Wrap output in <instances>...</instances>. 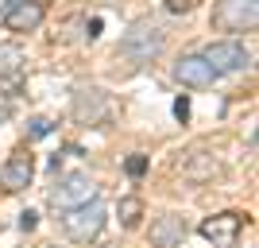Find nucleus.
Here are the masks:
<instances>
[{
  "label": "nucleus",
  "instance_id": "nucleus-1",
  "mask_svg": "<svg viewBox=\"0 0 259 248\" xmlns=\"http://www.w3.org/2000/svg\"><path fill=\"white\" fill-rule=\"evenodd\" d=\"M162 47H166V31H162L155 20H136L124 31V39H120V58L132 66H147L155 62L162 54Z\"/></svg>",
  "mask_w": 259,
  "mask_h": 248
},
{
  "label": "nucleus",
  "instance_id": "nucleus-2",
  "mask_svg": "<svg viewBox=\"0 0 259 248\" xmlns=\"http://www.w3.org/2000/svg\"><path fill=\"white\" fill-rule=\"evenodd\" d=\"M108 214L101 202H85V205H74V209H62V233L77 244H89V240L101 237Z\"/></svg>",
  "mask_w": 259,
  "mask_h": 248
},
{
  "label": "nucleus",
  "instance_id": "nucleus-3",
  "mask_svg": "<svg viewBox=\"0 0 259 248\" xmlns=\"http://www.w3.org/2000/svg\"><path fill=\"white\" fill-rule=\"evenodd\" d=\"M101 198V186L89 179V174L74 171V174H62L51 190V205L54 209H74V205H85V202H97Z\"/></svg>",
  "mask_w": 259,
  "mask_h": 248
},
{
  "label": "nucleus",
  "instance_id": "nucleus-4",
  "mask_svg": "<svg viewBox=\"0 0 259 248\" xmlns=\"http://www.w3.org/2000/svg\"><path fill=\"white\" fill-rule=\"evenodd\" d=\"M213 23L221 27V31H255L259 0H217Z\"/></svg>",
  "mask_w": 259,
  "mask_h": 248
},
{
  "label": "nucleus",
  "instance_id": "nucleus-5",
  "mask_svg": "<svg viewBox=\"0 0 259 248\" xmlns=\"http://www.w3.org/2000/svg\"><path fill=\"white\" fill-rule=\"evenodd\" d=\"M201 58L213 66L217 74H240V70L251 66V51L244 43H232V39H228V43H209Z\"/></svg>",
  "mask_w": 259,
  "mask_h": 248
},
{
  "label": "nucleus",
  "instance_id": "nucleus-6",
  "mask_svg": "<svg viewBox=\"0 0 259 248\" xmlns=\"http://www.w3.org/2000/svg\"><path fill=\"white\" fill-rule=\"evenodd\" d=\"M74 117L81 124H108L112 120V101L97 86H81L74 93Z\"/></svg>",
  "mask_w": 259,
  "mask_h": 248
},
{
  "label": "nucleus",
  "instance_id": "nucleus-7",
  "mask_svg": "<svg viewBox=\"0 0 259 248\" xmlns=\"http://www.w3.org/2000/svg\"><path fill=\"white\" fill-rule=\"evenodd\" d=\"M35 179V159H31V151L23 148V151H12L8 163L0 167V186L8 190V194H20V190H27Z\"/></svg>",
  "mask_w": 259,
  "mask_h": 248
},
{
  "label": "nucleus",
  "instance_id": "nucleus-8",
  "mask_svg": "<svg viewBox=\"0 0 259 248\" xmlns=\"http://www.w3.org/2000/svg\"><path fill=\"white\" fill-rule=\"evenodd\" d=\"M240 233H244V217L232 214V209H228V214H213V217L201 221V237L213 240L217 248H232Z\"/></svg>",
  "mask_w": 259,
  "mask_h": 248
},
{
  "label": "nucleus",
  "instance_id": "nucleus-9",
  "mask_svg": "<svg viewBox=\"0 0 259 248\" xmlns=\"http://www.w3.org/2000/svg\"><path fill=\"white\" fill-rule=\"evenodd\" d=\"M43 4L39 0H8V8L0 12V23L8 27V31H35L39 23H43Z\"/></svg>",
  "mask_w": 259,
  "mask_h": 248
},
{
  "label": "nucleus",
  "instance_id": "nucleus-10",
  "mask_svg": "<svg viewBox=\"0 0 259 248\" xmlns=\"http://www.w3.org/2000/svg\"><path fill=\"white\" fill-rule=\"evenodd\" d=\"M174 78H178L182 86H190V89H205V86H213L221 74H217L201 54H182V58L174 62Z\"/></svg>",
  "mask_w": 259,
  "mask_h": 248
},
{
  "label": "nucleus",
  "instance_id": "nucleus-11",
  "mask_svg": "<svg viewBox=\"0 0 259 248\" xmlns=\"http://www.w3.org/2000/svg\"><path fill=\"white\" fill-rule=\"evenodd\" d=\"M186 240V221L178 214H162L151 221V244L155 248H174Z\"/></svg>",
  "mask_w": 259,
  "mask_h": 248
},
{
  "label": "nucleus",
  "instance_id": "nucleus-12",
  "mask_svg": "<svg viewBox=\"0 0 259 248\" xmlns=\"http://www.w3.org/2000/svg\"><path fill=\"white\" fill-rule=\"evenodd\" d=\"M27 66V51L20 43H0V78H20Z\"/></svg>",
  "mask_w": 259,
  "mask_h": 248
},
{
  "label": "nucleus",
  "instance_id": "nucleus-13",
  "mask_svg": "<svg viewBox=\"0 0 259 248\" xmlns=\"http://www.w3.org/2000/svg\"><path fill=\"white\" fill-rule=\"evenodd\" d=\"M116 217H120V225H124V229H136V225H140V217H143V202H140V198H120Z\"/></svg>",
  "mask_w": 259,
  "mask_h": 248
},
{
  "label": "nucleus",
  "instance_id": "nucleus-14",
  "mask_svg": "<svg viewBox=\"0 0 259 248\" xmlns=\"http://www.w3.org/2000/svg\"><path fill=\"white\" fill-rule=\"evenodd\" d=\"M124 171H128L132 179H143V174H147V155H128V159H124Z\"/></svg>",
  "mask_w": 259,
  "mask_h": 248
},
{
  "label": "nucleus",
  "instance_id": "nucleus-15",
  "mask_svg": "<svg viewBox=\"0 0 259 248\" xmlns=\"http://www.w3.org/2000/svg\"><path fill=\"white\" fill-rule=\"evenodd\" d=\"M51 132H54V120L35 117V120H31V128H27V136H31V140H43V136H51Z\"/></svg>",
  "mask_w": 259,
  "mask_h": 248
},
{
  "label": "nucleus",
  "instance_id": "nucleus-16",
  "mask_svg": "<svg viewBox=\"0 0 259 248\" xmlns=\"http://www.w3.org/2000/svg\"><path fill=\"white\" fill-rule=\"evenodd\" d=\"M35 225H39V214H35V209H23V214H20V229H23V233H31Z\"/></svg>",
  "mask_w": 259,
  "mask_h": 248
},
{
  "label": "nucleus",
  "instance_id": "nucleus-17",
  "mask_svg": "<svg viewBox=\"0 0 259 248\" xmlns=\"http://www.w3.org/2000/svg\"><path fill=\"white\" fill-rule=\"evenodd\" d=\"M174 117H178V120H190V97H186V93L174 101Z\"/></svg>",
  "mask_w": 259,
  "mask_h": 248
},
{
  "label": "nucleus",
  "instance_id": "nucleus-18",
  "mask_svg": "<svg viewBox=\"0 0 259 248\" xmlns=\"http://www.w3.org/2000/svg\"><path fill=\"white\" fill-rule=\"evenodd\" d=\"M197 0H166V12H190Z\"/></svg>",
  "mask_w": 259,
  "mask_h": 248
},
{
  "label": "nucleus",
  "instance_id": "nucleus-19",
  "mask_svg": "<svg viewBox=\"0 0 259 248\" xmlns=\"http://www.w3.org/2000/svg\"><path fill=\"white\" fill-rule=\"evenodd\" d=\"M8 117H12V97L0 93V120H8Z\"/></svg>",
  "mask_w": 259,
  "mask_h": 248
}]
</instances>
